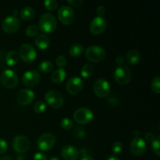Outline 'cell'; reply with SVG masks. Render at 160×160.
I'll return each instance as SVG.
<instances>
[{"instance_id": "obj_1", "label": "cell", "mask_w": 160, "mask_h": 160, "mask_svg": "<svg viewBox=\"0 0 160 160\" xmlns=\"http://www.w3.org/2000/svg\"><path fill=\"white\" fill-rule=\"evenodd\" d=\"M39 30L43 31L44 33H50L54 32L55 30L57 27V21L54 15L49 12H45L42 14V17L39 20Z\"/></svg>"}, {"instance_id": "obj_2", "label": "cell", "mask_w": 160, "mask_h": 160, "mask_svg": "<svg viewBox=\"0 0 160 160\" xmlns=\"http://www.w3.org/2000/svg\"><path fill=\"white\" fill-rule=\"evenodd\" d=\"M85 55L89 61L93 62H98L102 61L106 57V51L103 48L98 45H92L86 49Z\"/></svg>"}, {"instance_id": "obj_3", "label": "cell", "mask_w": 160, "mask_h": 160, "mask_svg": "<svg viewBox=\"0 0 160 160\" xmlns=\"http://www.w3.org/2000/svg\"><path fill=\"white\" fill-rule=\"evenodd\" d=\"M114 79L118 84L124 85L128 84L131 79V71L127 66H119L114 71Z\"/></svg>"}, {"instance_id": "obj_4", "label": "cell", "mask_w": 160, "mask_h": 160, "mask_svg": "<svg viewBox=\"0 0 160 160\" xmlns=\"http://www.w3.org/2000/svg\"><path fill=\"white\" fill-rule=\"evenodd\" d=\"M45 99L49 106L54 109H59L63 104V97L60 92L56 90H49L45 95Z\"/></svg>"}, {"instance_id": "obj_5", "label": "cell", "mask_w": 160, "mask_h": 160, "mask_svg": "<svg viewBox=\"0 0 160 160\" xmlns=\"http://www.w3.org/2000/svg\"><path fill=\"white\" fill-rule=\"evenodd\" d=\"M0 81L4 87L7 88H13L18 84V77L13 70H6L0 76Z\"/></svg>"}, {"instance_id": "obj_6", "label": "cell", "mask_w": 160, "mask_h": 160, "mask_svg": "<svg viewBox=\"0 0 160 160\" xmlns=\"http://www.w3.org/2000/svg\"><path fill=\"white\" fill-rule=\"evenodd\" d=\"M18 54L19 56L22 59V60L24 61L25 62H28V63L35 60L36 56H37L35 48L32 45L28 43L20 45Z\"/></svg>"}, {"instance_id": "obj_7", "label": "cell", "mask_w": 160, "mask_h": 160, "mask_svg": "<svg viewBox=\"0 0 160 160\" xmlns=\"http://www.w3.org/2000/svg\"><path fill=\"white\" fill-rule=\"evenodd\" d=\"M56 144V137L51 133H45L39 136L37 141V145L42 151H48Z\"/></svg>"}, {"instance_id": "obj_8", "label": "cell", "mask_w": 160, "mask_h": 160, "mask_svg": "<svg viewBox=\"0 0 160 160\" xmlns=\"http://www.w3.org/2000/svg\"><path fill=\"white\" fill-rule=\"evenodd\" d=\"M110 84L106 79L100 78L95 82L93 85V91L95 95L99 98H103L107 97L110 93Z\"/></svg>"}, {"instance_id": "obj_9", "label": "cell", "mask_w": 160, "mask_h": 160, "mask_svg": "<svg viewBox=\"0 0 160 160\" xmlns=\"http://www.w3.org/2000/svg\"><path fill=\"white\" fill-rule=\"evenodd\" d=\"M93 112L88 108H79L73 113L75 121L79 124H87L93 120Z\"/></svg>"}, {"instance_id": "obj_10", "label": "cell", "mask_w": 160, "mask_h": 160, "mask_svg": "<svg viewBox=\"0 0 160 160\" xmlns=\"http://www.w3.org/2000/svg\"><path fill=\"white\" fill-rule=\"evenodd\" d=\"M58 17L62 24L70 25L74 20V12L70 6L63 5L58 10Z\"/></svg>"}, {"instance_id": "obj_11", "label": "cell", "mask_w": 160, "mask_h": 160, "mask_svg": "<svg viewBox=\"0 0 160 160\" xmlns=\"http://www.w3.org/2000/svg\"><path fill=\"white\" fill-rule=\"evenodd\" d=\"M31 142L24 135H17L12 140V148L17 152L24 153L29 150Z\"/></svg>"}, {"instance_id": "obj_12", "label": "cell", "mask_w": 160, "mask_h": 160, "mask_svg": "<svg viewBox=\"0 0 160 160\" xmlns=\"http://www.w3.org/2000/svg\"><path fill=\"white\" fill-rule=\"evenodd\" d=\"M107 27V21L103 17H95L91 21L89 30L93 34H100L104 32Z\"/></svg>"}, {"instance_id": "obj_13", "label": "cell", "mask_w": 160, "mask_h": 160, "mask_svg": "<svg viewBox=\"0 0 160 160\" xmlns=\"http://www.w3.org/2000/svg\"><path fill=\"white\" fill-rule=\"evenodd\" d=\"M20 26V21L17 17L9 16L6 17L2 22V29L8 34H13L17 32Z\"/></svg>"}, {"instance_id": "obj_14", "label": "cell", "mask_w": 160, "mask_h": 160, "mask_svg": "<svg viewBox=\"0 0 160 160\" xmlns=\"http://www.w3.org/2000/svg\"><path fill=\"white\" fill-rule=\"evenodd\" d=\"M40 73L35 70H31L26 71L22 78V81L25 86L32 88L37 85L40 81Z\"/></svg>"}, {"instance_id": "obj_15", "label": "cell", "mask_w": 160, "mask_h": 160, "mask_svg": "<svg viewBox=\"0 0 160 160\" xmlns=\"http://www.w3.org/2000/svg\"><path fill=\"white\" fill-rule=\"evenodd\" d=\"M83 88V81L78 77H72L67 81L66 84L67 91L70 95H78L81 92Z\"/></svg>"}, {"instance_id": "obj_16", "label": "cell", "mask_w": 160, "mask_h": 160, "mask_svg": "<svg viewBox=\"0 0 160 160\" xmlns=\"http://www.w3.org/2000/svg\"><path fill=\"white\" fill-rule=\"evenodd\" d=\"M131 153L135 156H140L143 154L146 149V143L145 140L140 137L134 138L130 145Z\"/></svg>"}, {"instance_id": "obj_17", "label": "cell", "mask_w": 160, "mask_h": 160, "mask_svg": "<svg viewBox=\"0 0 160 160\" xmlns=\"http://www.w3.org/2000/svg\"><path fill=\"white\" fill-rule=\"evenodd\" d=\"M34 98V93L32 90L29 88H23L17 93L16 99L17 102L21 106H27L32 102Z\"/></svg>"}, {"instance_id": "obj_18", "label": "cell", "mask_w": 160, "mask_h": 160, "mask_svg": "<svg viewBox=\"0 0 160 160\" xmlns=\"http://www.w3.org/2000/svg\"><path fill=\"white\" fill-rule=\"evenodd\" d=\"M61 155L65 160H77L79 158L80 152L73 145H67L62 148Z\"/></svg>"}, {"instance_id": "obj_19", "label": "cell", "mask_w": 160, "mask_h": 160, "mask_svg": "<svg viewBox=\"0 0 160 160\" xmlns=\"http://www.w3.org/2000/svg\"><path fill=\"white\" fill-rule=\"evenodd\" d=\"M141 54L138 50L132 49L128 52L126 55V61L129 64L134 65L140 61Z\"/></svg>"}, {"instance_id": "obj_20", "label": "cell", "mask_w": 160, "mask_h": 160, "mask_svg": "<svg viewBox=\"0 0 160 160\" xmlns=\"http://www.w3.org/2000/svg\"><path fill=\"white\" fill-rule=\"evenodd\" d=\"M66 71L63 68H59L57 70H54L51 76L52 81L56 84L62 83L65 80L66 78Z\"/></svg>"}, {"instance_id": "obj_21", "label": "cell", "mask_w": 160, "mask_h": 160, "mask_svg": "<svg viewBox=\"0 0 160 160\" xmlns=\"http://www.w3.org/2000/svg\"><path fill=\"white\" fill-rule=\"evenodd\" d=\"M49 39L45 34H39L35 38V45L41 50H45L49 45Z\"/></svg>"}, {"instance_id": "obj_22", "label": "cell", "mask_w": 160, "mask_h": 160, "mask_svg": "<svg viewBox=\"0 0 160 160\" xmlns=\"http://www.w3.org/2000/svg\"><path fill=\"white\" fill-rule=\"evenodd\" d=\"M35 16V10L31 6H25L20 11V17L24 20H30Z\"/></svg>"}, {"instance_id": "obj_23", "label": "cell", "mask_w": 160, "mask_h": 160, "mask_svg": "<svg viewBox=\"0 0 160 160\" xmlns=\"http://www.w3.org/2000/svg\"><path fill=\"white\" fill-rule=\"evenodd\" d=\"M19 58H20V56H19V54L17 52L10 51L6 54V62L7 63V65L12 67V66H15L18 62Z\"/></svg>"}, {"instance_id": "obj_24", "label": "cell", "mask_w": 160, "mask_h": 160, "mask_svg": "<svg viewBox=\"0 0 160 160\" xmlns=\"http://www.w3.org/2000/svg\"><path fill=\"white\" fill-rule=\"evenodd\" d=\"M84 50V46H83L82 45L78 43H75L73 44V45L70 47L69 52H70V56H73V57H78V56H81V55L82 54Z\"/></svg>"}, {"instance_id": "obj_25", "label": "cell", "mask_w": 160, "mask_h": 160, "mask_svg": "<svg viewBox=\"0 0 160 160\" xmlns=\"http://www.w3.org/2000/svg\"><path fill=\"white\" fill-rule=\"evenodd\" d=\"M94 73V67L92 64H84L81 70V75L84 78H88L92 76Z\"/></svg>"}, {"instance_id": "obj_26", "label": "cell", "mask_w": 160, "mask_h": 160, "mask_svg": "<svg viewBox=\"0 0 160 160\" xmlns=\"http://www.w3.org/2000/svg\"><path fill=\"white\" fill-rule=\"evenodd\" d=\"M38 69L39 70L44 73H48L53 69V64L51 61L45 60L39 64Z\"/></svg>"}, {"instance_id": "obj_27", "label": "cell", "mask_w": 160, "mask_h": 160, "mask_svg": "<svg viewBox=\"0 0 160 160\" xmlns=\"http://www.w3.org/2000/svg\"><path fill=\"white\" fill-rule=\"evenodd\" d=\"M73 136L75 137V138L83 139L85 138L86 132L82 128L78 126V127H75V128H73Z\"/></svg>"}, {"instance_id": "obj_28", "label": "cell", "mask_w": 160, "mask_h": 160, "mask_svg": "<svg viewBox=\"0 0 160 160\" xmlns=\"http://www.w3.org/2000/svg\"><path fill=\"white\" fill-rule=\"evenodd\" d=\"M46 109V105L42 100H39V101L36 102L34 106V112H37V113L40 114L44 112Z\"/></svg>"}, {"instance_id": "obj_29", "label": "cell", "mask_w": 160, "mask_h": 160, "mask_svg": "<svg viewBox=\"0 0 160 160\" xmlns=\"http://www.w3.org/2000/svg\"><path fill=\"white\" fill-rule=\"evenodd\" d=\"M39 32V28H38L36 25L31 24L28 26L26 29V34L29 37H34L37 35Z\"/></svg>"}, {"instance_id": "obj_30", "label": "cell", "mask_w": 160, "mask_h": 160, "mask_svg": "<svg viewBox=\"0 0 160 160\" xmlns=\"http://www.w3.org/2000/svg\"><path fill=\"white\" fill-rule=\"evenodd\" d=\"M152 90L155 92L156 94L160 93V78L159 76L156 77L154 79L152 80V82L151 84Z\"/></svg>"}, {"instance_id": "obj_31", "label": "cell", "mask_w": 160, "mask_h": 160, "mask_svg": "<svg viewBox=\"0 0 160 160\" xmlns=\"http://www.w3.org/2000/svg\"><path fill=\"white\" fill-rule=\"evenodd\" d=\"M60 124L61 127L65 130H70L73 127V121L70 118H68V117H64V118H62L60 122Z\"/></svg>"}, {"instance_id": "obj_32", "label": "cell", "mask_w": 160, "mask_h": 160, "mask_svg": "<svg viewBox=\"0 0 160 160\" xmlns=\"http://www.w3.org/2000/svg\"><path fill=\"white\" fill-rule=\"evenodd\" d=\"M159 137H157V139H155L154 141L152 142V148L153 152L157 156H160V147H159Z\"/></svg>"}, {"instance_id": "obj_33", "label": "cell", "mask_w": 160, "mask_h": 160, "mask_svg": "<svg viewBox=\"0 0 160 160\" xmlns=\"http://www.w3.org/2000/svg\"><path fill=\"white\" fill-rule=\"evenodd\" d=\"M44 5H45V8L49 10H54L58 7V2L56 0H46L44 2Z\"/></svg>"}, {"instance_id": "obj_34", "label": "cell", "mask_w": 160, "mask_h": 160, "mask_svg": "<svg viewBox=\"0 0 160 160\" xmlns=\"http://www.w3.org/2000/svg\"><path fill=\"white\" fill-rule=\"evenodd\" d=\"M56 63L59 68H63L67 63V58H66L64 56H62V55H60V56H59L57 58H56Z\"/></svg>"}, {"instance_id": "obj_35", "label": "cell", "mask_w": 160, "mask_h": 160, "mask_svg": "<svg viewBox=\"0 0 160 160\" xmlns=\"http://www.w3.org/2000/svg\"><path fill=\"white\" fill-rule=\"evenodd\" d=\"M122 149H123V144L120 142H114V144L112 145V152L115 155L119 154V153L121 152Z\"/></svg>"}, {"instance_id": "obj_36", "label": "cell", "mask_w": 160, "mask_h": 160, "mask_svg": "<svg viewBox=\"0 0 160 160\" xmlns=\"http://www.w3.org/2000/svg\"><path fill=\"white\" fill-rule=\"evenodd\" d=\"M7 148L8 145L6 141L2 138H0V155L4 154L7 150Z\"/></svg>"}, {"instance_id": "obj_37", "label": "cell", "mask_w": 160, "mask_h": 160, "mask_svg": "<svg viewBox=\"0 0 160 160\" xmlns=\"http://www.w3.org/2000/svg\"><path fill=\"white\" fill-rule=\"evenodd\" d=\"M67 2L71 6L74 7H80L84 3L83 0H67Z\"/></svg>"}, {"instance_id": "obj_38", "label": "cell", "mask_w": 160, "mask_h": 160, "mask_svg": "<svg viewBox=\"0 0 160 160\" xmlns=\"http://www.w3.org/2000/svg\"><path fill=\"white\" fill-rule=\"evenodd\" d=\"M34 160H47V157L44 153L37 152L34 154Z\"/></svg>"}, {"instance_id": "obj_39", "label": "cell", "mask_w": 160, "mask_h": 160, "mask_svg": "<svg viewBox=\"0 0 160 160\" xmlns=\"http://www.w3.org/2000/svg\"><path fill=\"white\" fill-rule=\"evenodd\" d=\"M96 11H97V13H98V17H102V16L105 14V12H106V9H105L104 6H102V5H100V6H98V7H97Z\"/></svg>"}, {"instance_id": "obj_40", "label": "cell", "mask_w": 160, "mask_h": 160, "mask_svg": "<svg viewBox=\"0 0 160 160\" xmlns=\"http://www.w3.org/2000/svg\"><path fill=\"white\" fill-rule=\"evenodd\" d=\"M145 139H146L147 141H149V142H152V141H154L155 139H156L154 134H153L152 132H150V131L149 132H147L146 134H145Z\"/></svg>"}, {"instance_id": "obj_41", "label": "cell", "mask_w": 160, "mask_h": 160, "mask_svg": "<svg viewBox=\"0 0 160 160\" xmlns=\"http://www.w3.org/2000/svg\"><path fill=\"white\" fill-rule=\"evenodd\" d=\"M124 61H125V59H124V58H123V56H120V55L117 56V58H116V62H117L118 67L119 66L123 65V62H124Z\"/></svg>"}, {"instance_id": "obj_42", "label": "cell", "mask_w": 160, "mask_h": 160, "mask_svg": "<svg viewBox=\"0 0 160 160\" xmlns=\"http://www.w3.org/2000/svg\"><path fill=\"white\" fill-rule=\"evenodd\" d=\"M81 160H95L92 156H88V155H85V156H83L81 158Z\"/></svg>"}, {"instance_id": "obj_43", "label": "cell", "mask_w": 160, "mask_h": 160, "mask_svg": "<svg viewBox=\"0 0 160 160\" xmlns=\"http://www.w3.org/2000/svg\"><path fill=\"white\" fill-rule=\"evenodd\" d=\"M106 160H120V159L116 156H110L107 158V159Z\"/></svg>"}, {"instance_id": "obj_44", "label": "cell", "mask_w": 160, "mask_h": 160, "mask_svg": "<svg viewBox=\"0 0 160 160\" xmlns=\"http://www.w3.org/2000/svg\"><path fill=\"white\" fill-rule=\"evenodd\" d=\"M1 160H12L10 156H4L2 158Z\"/></svg>"}, {"instance_id": "obj_45", "label": "cell", "mask_w": 160, "mask_h": 160, "mask_svg": "<svg viewBox=\"0 0 160 160\" xmlns=\"http://www.w3.org/2000/svg\"><path fill=\"white\" fill-rule=\"evenodd\" d=\"M134 138L139 137V132H138V131H134Z\"/></svg>"}, {"instance_id": "obj_46", "label": "cell", "mask_w": 160, "mask_h": 160, "mask_svg": "<svg viewBox=\"0 0 160 160\" xmlns=\"http://www.w3.org/2000/svg\"><path fill=\"white\" fill-rule=\"evenodd\" d=\"M48 160H60V159H59L58 157H56V156H52V157Z\"/></svg>"}, {"instance_id": "obj_47", "label": "cell", "mask_w": 160, "mask_h": 160, "mask_svg": "<svg viewBox=\"0 0 160 160\" xmlns=\"http://www.w3.org/2000/svg\"><path fill=\"white\" fill-rule=\"evenodd\" d=\"M12 14H13V15H12L13 17H17V15L18 14V11H17V10H16V9H15V10H13V12H12Z\"/></svg>"}, {"instance_id": "obj_48", "label": "cell", "mask_w": 160, "mask_h": 160, "mask_svg": "<svg viewBox=\"0 0 160 160\" xmlns=\"http://www.w3.org/2000/svg\"><path fill=\"white\" fill-rule=\"evenodd\" d=\"M0 160H1V159H0Z\"/></svg>"}]
</instances>
